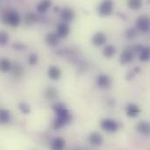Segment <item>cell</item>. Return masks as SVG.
<instances>
[{
  "instance_id": "1",
  "label": "cell",
  "mask_w": 150,
  "mask_h": 150,
  "mask_svg": "<svg viewBox=\"0 0 150 150\" xmlns=\"http://www.w3.org/2000/svg\"><path fill=\"white\" fill-rule=\"evenodd\" d=\"M53 108L56 112V118L54 122V129H60L62 127L69 123L71 119L69 112L65 108V106L62 104L61 103L55 104Z\"/></svg>"
},
{
  "instance_id": "2",
  "label": "cell",
  "mask_w": 150,
  "mask_h": 150,
  "mask_svg": "<svg viewBox=\"0 0 150 150\" xmlns=\"http://www.w3.org/2000/svg\"><path fill=\"white\" fill-rule=\"evenodd\" d=\"M2 21L5 24H8L11 26L16 27L18 26L20 22L21 18L18 11H11V10H6L2 14Z\"/></svg>"
},
{
  "instance_id": "3",
  "label": "cell",
  "mask_w": 150,
  "mask_h": 150,
  "mask_svg": "<svg viewBox=\"0 0 150 150\" xmlns=\"http://www.w3.org/2000/svg\"><path fill=\"white\" fill-rule=\"evenodd\" d=\"M113 2L112 0H103L98 7V12L101 17H107L112 13Z\"/></svg>"
},
{
  "instance_id": "4",
  "label": "cell",
  "mask_w": 150,
  "mask_h": 150,
  "mask_svg": "<svg viewBox=\"0 0 150 150\" xmlns=\"http://www.w3.org/2000/svg\"><path fill=\"white\" fill-rule=\"evenodd\" d=\"M100 127L108 133H115L120 128V124L112 119H104L100 121Z\"/></svg>"
},
{
  "instance_id": "5",
  "label": "cell",
  "mask_w": 150,
  "mask_h": 150,
  "mask_svg": "<svg viewBox=\"0 0 150 150\" xmlns=\"http://www.w3.org/2000/svg\"><path fill=\"white\" fill-rule=\"evenodd\" d=\"M135 54L136 53L134 49V47H128L125 48L120 55V63L127 64V63L132 62L134 59Z\"/></svg>"
},
{
  "instance_id": "6",
  "label": "cell",
  "mask_w": 150,
  "mask_h": 150,
  "mask_svg": "<svg viewBox=\"0 0 150 150\" xmlns=\"http://www.w3.org/2000/svg\"><path fill=\"white\" fill-rule=\"evenodd\" d=\"M136 27L139 31L143 33H148L150 30V18L149 17L142 15L136 20Z\"/></svg>"
},
{
  "instance_id": "7",
  "label": "cell",
  "mask_w": 150,
  "mask_h": 150,
  "mask_svg": "<svg viewBox=\"0 0 150 150\" xmlns=\"http://www.w3.org/2000/svg\"><path fill=\"white\" fill-rule=\"evenodd\" d=\"M69 32H70V28L68 25L67 22H62L60 23L58 25H57V28H56V33L57 34L59 35L60 38H66L68 37V35L69 34Z\"/></svg>"
},
{
  "instance_id": "8",
  "label": "cell",
  "mask_w": 150,
  "mask_h": 150,
  "mask_svg": "<svg viewBox=\"0 0 150 150\" xmlns=\"http://www.w3.org/2000/svg\"><path fill=\"white\" fill-rule=\"evenodd\" d=\"M106 40H107L106 35L101 32L95 33L92 37V44L96 47H100L105 45L106 43Z\"/></svg>"
},
{
  "instance_id": "9",
  "label": "cell",
  "mask_w": 150,
  "mask_h": 150,
  "mask_svg": "<svg viewBox=\"0 0 150 150\" xmlns=\"http://www.w3.org/2000/svg\"><path fill=\"white\" fill-rule=\"evenodd\" d=\"M61 18L64 21V22H70L74 19L75 18V12L71 8L69 7H65L61 11Z\"/></svg>"
},
{
  "instance_id": "10",
  "label": "cell",
  "mask_w": 150,
  "mask_h": 150,
  "mask_svg": "<svg viewBox=\"0 0 150 150\" xmlns=\"http://www.w3.org/2000/svg\"><path fill=\"white\" fill-rule=\"evenodd\" d=\"M46 43L49 47H55L60 42V37L57 33H49L46 36Z\"/></svg>"
},
{
  "instance_id": "11",
  "label": "cell",
  "mask_w": 150,
  "mask_h": 150,
  "mask_svg": "<svg viewBox=\"0 0 150 150\" xmlns=\"http://www.w3.org/2000/svg\"><path fill=\"white\" fill-rule=\"evenodd\" d=\"M127 115L130 118H135L137 117L140 112H141V108L139 105H135V104H129L127 106Z\"/></svg>"
},
{
  "instance_id": "12",
  "label": "cell",
  "mask_w": 150,
  "mask_h": 150,
  "mask_svg": "<svg viewBox=\"0 0 150 150\" xmlns=\"http://www.w3.org/2000/svg\"><path fill=\"white\" fill-rule=\"evenodd\" d=\"M136 129L137 131L144 135V136H147L149 137L150 136V123L149 122H147V121H142L140 122L137 127H136Z\"/></svg>"
},
{
  "instance_id": "13",
  "label": "cell",
  "mask_w": 150,
  "mask_h": 150,
  "mask_svg": "<svg viewBox=\"0 0 150 150\" xmlns=\"http://www.w3.org/2000/svg\"><path fill=\"white\" fill-rule=\"evenodd\" d=\"M88 140H89V142L91 145L95 146V147L100 146L102 144V142H103V137H102V135L99 133H97V132H94V133L91 134L89 135Z\"/></svg>"
},
{
  "instance_id": "14",
  "label": "cell",
  "mask_w": 150,
  "mask_h": 150,
  "mask_svg": "<svg viewBox=\"0 0 150 150\" xmlns=\"http://www.w3.org/2000/svg\"><path fill=\"white\" fill-rule=\"evenodd\" d=\"M112 80L106 75H100L97 78V84L100 88H107L111 85Z\"/></svg>"
},
{
  "instance_id": "15",
  "label": "cell",
  "mask_w": 150,
  "mask_h": 150,
  "mask_svg": "<svg viewBox=\"0 0 150 150\" xmlns=\"http://www.w3.org/2000/svg\"><path fill=\"white\" fill-rule=\"evenodd\" d=\"M47 76L52 80H58L62 76L61 69L56 66H50L47 70Z\"/></svg>"
},
{
  "instance_id": "16",
  "label": "cell",
  "mask_w": 150,
  "mask_h": 150,
  "mask_svg": "<svg viewBox=\"0 0 150 150\" xmlns=\"http://www.w3.org/2000/svg\"><path fill=\"white\" fill-rule=\"evenodd\" d=\"M24 68L19 62H15L11 69V75L15 77H20L24 75Z\"/></svg>"
},
{
  "instance_id": "17",
  "label": "cell",
  "mask_w": 150,
  "mask_h": 150,
  "mask_svg": "<svg viewBox=\"0 0 150 150\" xmlns=\"http://www.w3.org/2000/svg\"><path fill=\"white\" fill-rule=\"evenodd\" d=\"M51 5H52V0H41L38 4L36 9H37L38 12L45 13L46 11H48V9L51 7Z\"/></svg>"
},
{
  "instance_id": "18",
  "label": "cell",
  "mask_w": 150,
  "mask_h": 150,
  "mask_svg": "<svg viewBox=\"0 0 150 150\" xmlns=\"http://www.w3.org/2000/svg\"><path fill=\"white\" fill-rule=\"evenodd\" d=\"M66 146L64 139L61 137H56L52 141L51 143V148L54 150H62Z\"/></svg>"
},
{
  "instance_id": "19",
  "label": "cell",
  "mask_w": 150,
  "mask_h": 150,
  "mask_svg": "<svg viewBox=\"0 0 150 150\" xmlns=\"http://www.w3.org/2000/svg\"><path fill=\"white\" fill-rule=\"evenodd\" d=\"M140 54V61L141 62H148L150 60V47H143Z\"/></svg>"
},
{
  "instance_id": "20",
  "label": "cell",
  "mask_w": 150,
  "mask_h": 150,
  "mask_svg": "<svg viewBox=\"0 0 150 150\" xmlns=\"http://www.w3.org/2000/svg\"><path fill=\"white\" fill-rule=\"evenodd\" d=\"M38 20V17L36 14L33 13V12H30V13H27L25 17V23L26 25L28 26H31L33 25H34Z\"/></svg>"
},
{
  "instance_id": "21",
  "label": "cell",
  "mask_w": 150,
  "mask_h": 150,
  "mask_svg": "<svg viewBox=\"0 0 150 150\" xmlns=\"http://www.w3.org/2000/svg\"><path fill=\"white\" fill-rule=\"evenodd\" d=\"M116 53V48L114 46L112 45H108L106 47H105L104 50H103V55L105 58H111Z\"/></svg>"
},
{
  "instance_id": "22",
  "label": "cell",
  "mask_w": 150,
  "mask_h": 150,
  "mask_svg": "<svg viewBox=\"0 0 150 150\" xmlns=\"http://www.w3.org/2000/svg\"><path fill=\"white\" fill-rule=\"evenodd\" d=\"M127 6L134 11H138L142 6V0H127Z\"/></svg>"
},
{
  "instance_id": "23",
  "label": "cell",
  "mask_w": 150,
  "mask_h": 150,
  "mask_svg": "<svg viewBox=\"0 0 150 150\" xmlns=\"http://www.w3.org/2000/svg\"><path fill=\"white\" fill-rule=\"evenodd\" d=\"M11 62L8 60V59H6V58H3L2 60H1V62H0V68H1V70L4 72V73H6V72H8V71H10L11 70Z\"/></svg>"
},
{
  "instance_id": "24",
  "label": "cell",
  "mask_w": 150,
  "mask_h": 150,
  "mask_svg": "<svg viewBox=\"0 0 150 150\" xmlns=\"http://www.w3.org/2000/svg\"><path fill=\"white\" fill-rule=\"evenodd\" d=\"M58 92L54 88H49L45 93V97L47 100H54L57 98Z\"/></svg>"
},
{
  "instance_id": "25",
  "label": "cell",
  "mask_w": 150,
  "mask_h": 150,
  "mask_svg": "<svg viewBox=\"0 0 150 150\" xmlns=\"http://www.w3.org/2000/svg\"><path fill=\"white\" fill-rule=\"evenodd\" d=\"M10 119H11V112L7 110L2 109L0 112V121H1V123H3V124L7 123L10 121Z\"/></svg>"
},
{
  "instance_id": "26",
  "label": "cell",
  "mask_w": 150,
  "mask_h": 150,
  "mask_svg": "<svg viewBox=\"0 0 150 150\" xmlns=\"http://www.w3.org/2000/svg\"><path fill=\"white\" fill-rule=\"evenodd\" d=\"M136 34H137V30L135 28H129V29H127L125 32V36L128 40L134 39Z\"/></svg>"
},
{
  "instance_id": "27",
  "label": "cell",
  "mask_w": 150,
  "mask_h": 150,
  "mask_svg": "<svg viewBox=\"0 0 150 150\" xmlns=\"http://www.w3.org/2000/svg\"><path fill=\"white\" fill-rule=\"evenodd\" d=\"M38 62V55L36 54H31L28 57V63L31 66H35Z\"/></svg>"
},
{
  "instance_id": "28",
  "label": "cell",
  "mask_w": 150,
  "mask_h": 150,
  "mask_svg": "<svg viewBox=\"0 0 150 150\" xmlns=\"http://www.w3.org/2000/svg\"><path fill=\"white\" fill-rule=\"evenodd\" d=\"M9 40V35L5 32H2L0 34V44L2 46H4Z\"/></svg>"
},
{
  "instance_id": "29",
  "label": "cell",
  "mask_w": 150,
  "mask_h": 150,
  "mask_svg": "<svg viewBox=\"0 0 150 150\" xmlns=\"http://www.w3.org/2000/svg\"><path fill=\"white\" fill-rule=\"evenodd\" d=\"M19 109H20L21 112H22L23 113H25V114H27V113H29V112H30L29 106H28L26 104H25V103H21V104L19 105Z\"/></svg>"
}]
</instances>
